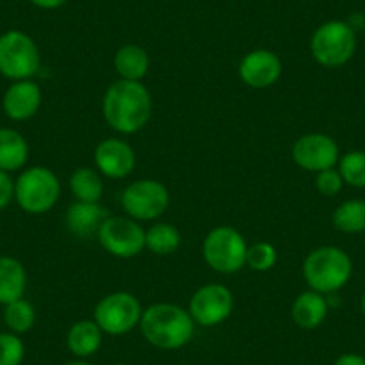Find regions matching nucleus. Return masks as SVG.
Returning a JSON list of instances; mask_svg holds the SVG:
<instances>
[{
	"instance_id": "1",
	"label": "nucleus",
	"mask_w": 365,
	"mask_h": 365,
	"mask_svg": "<svg viewBox=\"0 0 365 365\" xmlns=\"http://www.w3.org/2000/svg\"><path fill=\"white\" fill-rule=\"evenodd\" d=\"M103 113L111 129L135 135L150 120L153 99L149 90L142 81H115L104 93Z\"/></svg>"
},
{
	"instance_id": "2",
	"label": "nucleus",
	"mask_w": 365,
	"mask_h": 365,
	"mask_svg": "<svg viewBox=\"0 0 365 365\" xmlns=\"http://www.w3.org/2000/svg\"><path fill=\"white\" fill-rule=\"evenodd\" d=\"M140 329L150 346L174 351L187 346L195 331V322L188 310L172 303H156L145 308Z\"/></svg>"
},
{
	"instance_id": "3",
	"label": "nucleus",
	"mask_w": 365,
	"mask_h": 365,
	"mask_svg": "<svg viewBox=\"0 0 365 365\" xmlns=\"http://www.w3.org/2000/svg\"><path fill=\"white\" fill-rule=\"evenodd\" d=\"M353 274V262L344 249L322 245L304 258L303 276L310 290L331 294L344 289Z\"/></svg>"
},
{
	"instance_id": "4",
	"label": "nucleus",
	"mask_w": 365,
	"mask_h": 365,
	"mask_svg": "<svg viewBox=\"0 0 365 365\" xmlns=\"http://www.w3.org/2000/svg\"><path fill=\"white\" fill-rule=\"evenodd\" d=\"M61 195L58 175L47 167L26 168L15 181V201L29 215L51 212Z\"/></svg>"
},
{
	"instance_id": "5",
	"label": "nucleus",
	"mask_w": 365,
	"mask_h": 365,
	"mask_svg": "<svg viewBox=\"0 0 365 365\" xmlns=\"http://www.w3.org/2000/svg\"><path fill=\"white\" fill-rule=\"evenodd\" d=\"M310 51L315 61L326 68L342 66L356 51V33L351 24L329 20L319 26L312 34Z\"/></svg>"
},
{
	"instance_id": "6",
	"label": "nucleus",
	"mask_w": 365,
	"mask_h": 365,
	"mask_svg": "<svg viewBox=\"0 0 365 365\" xmlns=\"http://www.w3.org/2000/svg\"><path fill=\"white\" fill-rule=\"evenodd\" d=\"M247 242L231 226H217L202 242V256L210 269L220 274L238 272L245 265Z\"/></svg>"
},
{
	"instance_id": "7",
	"label": "nucleus",
	"mask_w": 365,
	"mask_h": 365,
	"mask_svg": "<svg viewBox=\"0 0 365 365\" xmlns=\"http://www.w3.org/2000/svg\"><path fill=\"white\" fill-rule=\"evenodd\" d=\"M40 51L29 34L8 31L0 34V73L11 81L33 79L40 70Z\"/></svg>"
},
{
	"instance_id": "8",
	"label": "nucleus",
	"mask_w": 365,
	"mask_h": 365,
	"mask_svg": "<svg viewBox=\"0 0 365 365\" xmlns=\"http://www.w3.org/2000/svg\"><path fill=\"white\" fill-rule=\"evenodd\" d=\"M142 314V304L133 294L113 292L97 303L93 310V321L108 335L120 336L140 326Z\"/></svg>"
},
{
	"instance_id": "9",
	"label": "nucleus",
	"mask_w": 365,
	"mask_h": 365,
	"mask_svg": "<svg viewBox=\"0 0 365 365\" xmlns=\"http://www.w3.org/2000/svg\"><path fill=\"white\" fill-rule=\"evenodd\" d=\"M170 205L167 187L156 179H138L122 194V208L135 220H154Z\"/></svg>"
},
{
	"instance_id": "10",
	"label": "nucleus",
	"mask_w": 365,
	"mask_h": 365,
	"mask_svg": "<svg viewBox=\"0 0 365 365\" xmlns=\"http://www.w3.org/2000/svg\"><path fill=\"white\" fill-rule=\"evenodd\" d=\"M99 244L117 258H135L145 249V230L131 217H108L101 226Z\"/></svg>"
},
{
	"instance_id": "11",
	"label": "nucleus",
	"mask_w": 365,
	"mask_h": 365,
	"mask_svg": "<svg viewBox=\"0 0 365 365\" xmlns=\"http://www.w3.org/2000/svg\"><path fill=\"white\" fill-rule=\"evenodd\" d=\"M233 294L227 287L220 283H208L192 296L188 314L194 319L195 324L212 328L226 321L233 312Z\"/></svg>"
},
{
	"instance_id": "12",
	"label": "nucleus",
	"mask_w": 365,
	"mask_h": 365,
	"mask_svg": "<svg viewBox=\"0 0 365 365\" xmlns=\"http://www.w3.org/2000/svg\"><path fill=\"white\" fill-rule=\"evenodd\" d=\"M292 160L307 172H322L335 168L340 153L335 140L322 133H310L296 140L292 145Z\"/></svg>"
},
{
	"instance_id": "13",
	"label": "nucleus",
	"mask_w": 365,
	"mask_h": 365,
	"mask_svg": "<svg viewBox=\"0 0 365 365\" xmlns=\"http://www.w3.org/2000/svg\"><path fill=\"white\" fill-rule=\"evenodd\" d=\"M238 73L249 88L263 90L278 83L283 73V63L279 56L274 54L272 51L256 48L244 56L238 66Z\"/></svg>"
},
{
	"instance_id": "14",
	"label": "nucleus",
	"mask_w": 365,
	"mask_h": 365,
	"mask_svg": "<svg viewBox=\"0 0 365 365\" xmlns=\"http://www.w3.org/2000/svg\"><path fill=\"white\" fill-rule=\"evenodd\" d=\"M97 170L111 179H122L133 172L136 156L128 142L118 138H106L96 147L93 153Z\"/></svg>"
},
{
	"instance_id": "15",
	"label": "nucleus",
	"mask_w": 365,
	"mask_h": 365,
	"mask_svg": "<svg viewBox=\"0 0 365 365\" xmlns=\"http://www.w3.org/2000/svg\"><path fill=\"white\" fill-rule=\"evenodd\" d=\"M41 106V88L33 79L13 81L2 97L6 117L15 122L33 118Z\"/></svg>"
},
{
	"instance_id": "16",
	"label": "nucleus",
	"mask_w": 365,
	"mask_h": 365,
	"mask_svg": "<svg viewBox=\"0 0 365 365\" xmlns=\"http://www.w3.org/2000/svg\"><path fill=\"white\" fill-rule=\"evenodd\" d=\"M108 210L99 202L76 201L66 212V227L79 238H88L99 233L101 226L108 219Z\"/></svg>"
},
{
	"instance_id": "17",
	"label": "nucleus",
	"mask_w": 365,
	"mask_h": 365,
	"mask_svg": "<svg viewBox=\"0 0 365 365\" xmlns=\"http://www.w3.org/2000/svg\"><path fill=\"white\" fill-rule=\"evenodd\" d=\"M103 335L104 331L96 321L83 319V321H77L70 326L68 333H66V346L73 356L84 360V358L96 354L101 349Z\"/></svg>"
},
{
	"instance_id": "18",
	"label": "nucleus",
	"mask_w": 365,
	"mask_h": 365,
	"mask_svg": "<svg viewBox=\"0 0 365 365\" xmlns=\"http://www.w3.org/2000/svg\"><path fill=\"white\" fill-rule=\"evenodd\" d=\"M328 301L324 294H319L315 290H307L301 294L292 304V321L303 329H315L326 321L328 317Z\"/></svg>"
},
{
	"instance_id": "19",
	"label": "nucleus",
	"mask_w": 365,
	"mask_h": 365,
	"mask_svg": "<svg viewBox=\"0 0 365 365\" xmlns=\"http://www.w3.org/2000/svg\"><path fill=\"white\" fill-rule=\"evenodd\" d=\"M27 289L26 267L13 256H0V304L22 299Z\"/></svg>"
},
{
	"instance_id": "20",
	"label": "nucleus",
	"mask_w": 365,
	"mask_h": 365,
	"mask_svg": "<svg viewBox=\"0 0 365 365\" xmlns=\"http://www.w3.org/2000/svg\"><path fill=\"white\" fill-rule=\"evenodd\" d=\"M29 160V145L22 133L11 128L0 129V170L16 172Z\"/></svg>"
},
{
	"instance_id": "21",
	"label": "nucleus",
	"mask_w": 365,
	"mask_h": 365,
	"mask_svg": "<svg viewBox=\"0 0 365 365\" xmlns=\"http://www.w3.org/2000/svg\"><path fill=\"white\" fill-rule=\"evenodd\" d=\"M115 70L125 81H142L149 72V54L140 45H124L115 54Z\"/></svg>"
},
{
	"instance_id": "22",
	"label": "nucleus",
	"mask_w": 365,
	"mask_h": 365,
	"mask_svg": "<svg viewBox=\"0 0 365 365\" xmlns=\"http://www.w3.org/2000/svg\"><path fill=\"white\" fill-rule=\"evenodd\" d=\"M70 190L76 201L99 202L104 192L101 172L90 167H79L70 175Z\"/></svg>"
},
{
	"instance_id": "23",
	"label": "nucleus",
	"mask_w": 365,
	"mask_h": 365,
	"mask_svg": "<svg viewBox=\"0 0 365 365\" xmlns=\"http://www.w3.org/2000/svg\"><path fill=\"white\" fill-rule=\"evenodd\" d=\"M181 245V233L175 226L160 222L145 231V249L158 256L174 255Z\"/></svg>"
},
{
	"instance_id": "24",
	"label": "nucleus",
	"mask_w": 365,
	"mask_h": 365,
	"mask_svg": "<svg viewBox=\"0 0 365 365\" xmlns=\"http://www.w3.org/2000/svg\"><path fill=\"white\" fill-rule=\"evenodd\" d=\"M333 226L342 233L365 231V201H346L333 212Z\"/></svg>"
},
{
	"instance_id": "25",
	"label": "nucleus",
	"mask_w": 365,
	"mask_h": 365,
	"mask_svg": "<svg viewBox=\"0 0 365 365\" xmlns=\"http://www.w3.org/2000/svg\"><path fill=\"white\" fill-rule=\"evenodd\" d=\"M4 322L9 328V331L22 335L33 329L34 322H36V310L29 301L16 299L13 303L6 304L4 310Z\"/></svg>"
},
{
	"instance_id": "26",
	"label": "nucleus",
	"mask_w": 365,
	"mask_h": 365,
	"mask_svg": "<svg viewBox=\"0 0 365 365\" xmlns=\"http://www.w3.org/2000/svg\"><path fill=\"white\" fill-rule=\"evenodd\" d=\"M339 172L344 182L354 188H365V153L351 150L339 160Z\"/></svg>"
},
{
	"instance_id": "27",
	"label": "nucleus",
	"mask_w": 365,
	"mask_h": 365,
	"mask_svg": "<svg viewBox=\"0 0 365 365\" xmlns=\"http://www.w3.org/2000/svg\"><path fill=\"white\" fill-rule=\"evenodd\" d=\"M278 262V252L269 242H256L249 245L245 255V265L251 267L256 272H267Z\"/></svg>"
},
{
	"instance_id": "28",
	"label": "nucleus",
	"mask_w": 365,
	"mask_h": 365,
	"mask_svg": "<svg viewBox=\"0 0 365 365\" xmlns=\"http://www.w3.org/2000/svg\"><path fill=\"white\" fill-rule=\"evenodd\" d=\"M26 346L16 333H0V365H22Z\"/></svg>"
},
{
	"instance_id": "29",
	"label": "nucleus",
	"mask_w": 365,
	"mask_h": 365,
	"mask_svg": "<svg viewBox=\"0 0 365 365\" xmlns=\"http://www.w3.org/2000/svg\"><path fill=\"white\" fill-rule=\"evenodd\" d=\"M315 187L326 197H333V195L339 194L344 187V179L340 175L339 170L335 168H328V170L317 172V178H315Z\"/></svg>"
},
{
	"instance_id": "30",
	"label": "nucleus",
	"mask_w": 365,
	"mask_h": 365,
	"mask_svg": "<svg viewBox=\"0 0 365 365\" xmlns=\"http://www.w3.org/2000/svg\"><path fill=\"white\" fill-rule=\"evenodd\" d=\"M11 199H15V181L8 172L0 170V212L8 208Z\"/></svg>"
},
{
	"instance_id": "31",
	"label": "nucleus",
	"mask_w": 365,
	"mask_h": 365,
	"mask_svg": "<svg viewBox=\"0 0 365 365\" xmlns=\"http://www.w3.org/2000/svg\"><path fill=\"white\" fill-rule=\"evenodd\" d=\"M333 365H365V356L356 353H346L336 358Z\"/></svg>"
},
{
	"instance_id": "32",
	"label": "nucleus",
	"mask_w": 365,
	"mask_h": 365,
	"mask_svg": "<svg viewBox=\"0 0 365 365\" xmlns=\"http://www.w3.org/2000/svg\"><path fill=\"white\" fill-rule=\"evenodd\" d=\"M29 2L40 9H58L65 6L68 0H29Z\"/></svg>"
},
{
	"instance_id": "33",
	"label": "nucleus",
	"mask_w": 365,
	"mask_h": 365,
	"mask_svg": "<svg viewBox=\"0 0 365 365\" xmlns=\"http://www.w3.org/2000/svg\"><path fill=\"white\" fill-rule=\"evenodd\" d=\"M65 365H91V364H88V361H84V360H81V358H77V360L68 361V364H65Z\"/></svg>"
},
{
	"instance_id": "34",
	"label": "nucleus",
	"mask_w": 365,
	"mask_h": 365,
	"mask_svg": "<svg viewBox=\"0 0 365 365\" xmlns=\"http://www.w3.org/2000/svg\"><path fill=\"white\" fill-rule=\"evenodd\" d=\"M360 307H361V314H364V317H365V292H364V296H361Z\"/></svg>"
},
{
	"instance_id": "35",
	"label": "nucleus",
	"mask_w": 365,
	"mask_h": 365,
	"mask_svg": "<svg viewBox=\"0 0 365 365\" xmlns=\"http://www.w3.org/2000/svg\"><path fill=\"white\" fill-rule=\"evenodd\" d=\"M113 365H128V364H113Z\"/></svg>"
}]
</instances>
